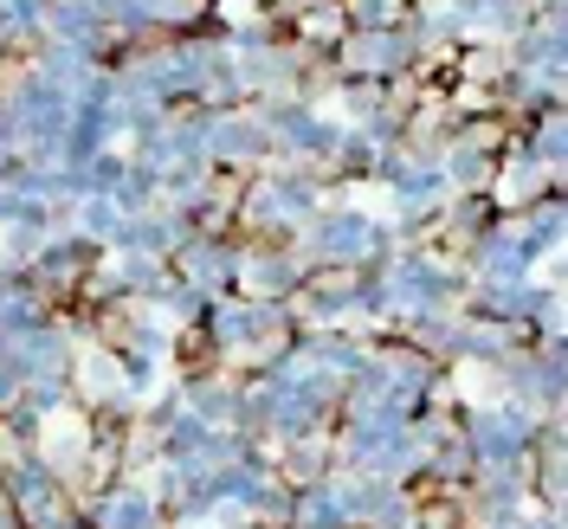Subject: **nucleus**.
Instances as JSON below:
<instances>
[{
	"mask_svg": "<svg viewBox=\"0 0 568 529\" xmlns=\"http://www.w3.org/2000/svg\"><path fill=\"white\" fill-rule=\"evenodd\" d=\"M84 523L91 529H162V503L149 497L142 471H130V478H116L110 491H98L84 503Z\"/></svg>",
	"mask_w": 568,
	"mask_h": 529,
	"instance_id": "f257e3e1",
	"label": "nucleus"
}]
</instances>
